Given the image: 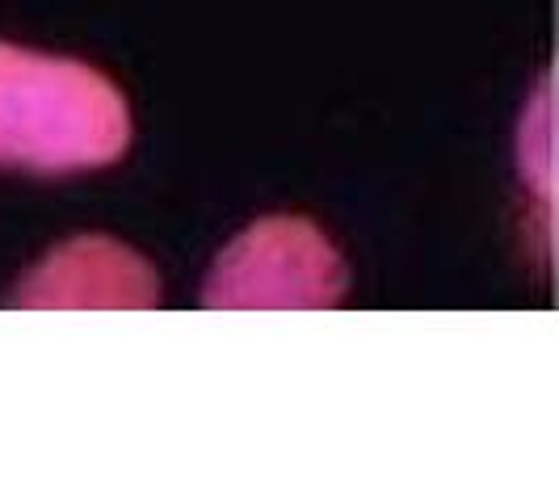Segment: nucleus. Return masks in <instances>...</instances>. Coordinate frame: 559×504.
Segmentation results:
<instances>
[{"label": "nucleus", "instance_id": "f03ea898", "mask_svg": "<svg viewBox=\"0 0 559 504\" xmlns=\"http://www.w3.org/2000/svg\"><path fill=\"white\" fill-rule=\"evenodd\" d=\"M333 249L304 224H270L249 231L215 278L219 303H286L308 308L329 303L336 295Z\"/></svg>", "mask_w": 559, "mask_h": 504}, {"label": "nucleus", "instance_id": "f257e3e1", "mask_svg": "<svg viewBox=\"0 0 559 504\" xmlns=\"http://www.w3.org/2000/svg\"><path fill=\"white\" fill-rule=\"evenodd\" d=\"M131 143L127 97L97 68L0 43V165L84 172Z\"/></svg>", "mask_w": 559, "mask_h": 504}, {"label": "nucleus", "instance_id": "7ed1b4c3", "mask_svg": "<svg viewBox=\"0 0 559 504\" xmlns=\"http://www.w3.org/2000/svg\"><path fill=\"white\" fill-rule=\"evenodd\" d=\"M34 286L51 290V303H72L76 290H84L81 303H110L102 290H114L122 308H140L152 299V278L131 252L114 244H72L51 256V265L34 278Z\"/></svg>", "mask_w": 559, "mask_h": 504}]
</instances>
